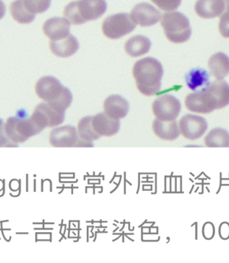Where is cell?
<instances>
[{"label":"cell","mask_w":229,"mask_h":263,"mask_svg":"<svg viewBox=\"0 0 229 263\" xmlns=\"http://www.w3.org/2000/svg\"><path fill=\"white\" fill-rule=\"evenodd\" d=\"M133 75L138 90L145 96H153L160 91L164 69L157 59L147 57L136 62Z\"/></svg>","instance_id":"cell-1"},{"label":"cell","mask_w":229,"mask_h":263,"mask_svg":"<svg viewBox=\"0 0 229 263\" xmlns=\"http://www.w3.org/2000/svg\"><path fill=\"white\" fill-rule=\"evenodd\" d=\"M35 91L40 99L61 111L65 112L72 102V92L53 77L40 79L35 86Z\"/></svg>","instance_id":"cell-2"},{"label":"cell","mask_w":229,"mask_h":263,"mask_svg":"<svg viewBox=\"0 0 229 263\" xmlns=\"http://www.w3.org/2000/svg\"><path fill=\"white\" fill-rule=\"evenodd\" d=\"M107 9L105 0H78L66 6L64 15L72 25H81L100 18Z\"/></svg>","instance_id":"cell-3"},{"label":"cell","mask_w":229,"mask_h":263,"mask_svg":"<svg viewBox=\"0 0 229 263\" xmlns=\"http://www.w3.org/2000/svg\"><path fill=\"white\" fill-rule=\"evenodd\" d=\"M161 25L168 41L175 44L186 43L190 39V22L186 15L180 12L166 13L161 19Z\"/></svg>","instance_id":"cell-4"},{"label":"cell","mask_w":229,"mask_h":263,"mask_svg":"<svg viewBox=\"0 0 229 263\" xmlns=\"http://www.w3.org/2000/svg\"><path fill=\"white\" fill-rule=\"evenodd\" d=\"M136 26L131 15L127 13H120L110 15L105 18L103 22L102 30L108 39L118 40L133 32Z\"/></svg>","instance_id":"cell-5"},{"label":"cell","mask_w":229,"mask_h":263,"mask_svg":"<svg viewBox=\"0 0 229 263\" xmlns=\"http://www.w3.org/2000/svg\"><path fill=\"white\" fill-rule=\"evenodd\" d=\"M4 129L8 139L14 142H24L41 132L31 117L29 119L10 117Z\"/></svg>","instance_id":"cell-6"},{"label":"cell","mask_w":229,"mask_h":263,"mask_svg":"<svg viewBox=\"0 0 229 263\" xmlns=\"http://www.w3.org/2000/svg\"><path fill=\"white\" fill-rule=\"evenodd\" d=\"M202 95L204 102L212 112L229 105V85L226 81H213L202 90Z\"/></svg>","instance_id":"cell-7"},{"label":"cell","mask_w":229,"mask_h":263,"mask_svg":"<svg viewBox=\"0 0 229 263\" xmlns=\"http://www.w3.org/2000/svg\"><path fill=\"white\" fill-rule=\"evenodd\" d=\"M152 110L156 119L160 121H175L181 110V104L173 95H164L154 101Z\"/></svg>","instance_id":"cell-8"},{"label":"cell","mask_w":229,"mask_h":263,"mask_svg":"<svg viewBox=\"0 0 229 263\" xmlns=\"http://www.w3.org/2000/svg\"><path fill=\"white\" fill-rule=\"evenodd\" d=\"M180 134L188 140L201 138L208 129V123L204 117L195 115H186L179 121Z\"/></svg>","instance_id":"cell-9"},{"label":"cell","mask_w":229,"mask_h":263,"mask_svg":"<svg viewBox=\"0 0 229 263\" xmlns=\"http://www.w3.org/2000/svg\"><path fill=\"white\" fill-rule=\"evenodd\" d=\"M80 137L76 128L67 125L56 128L50 134V143L55 147H78Z\"/></svg>","instance_id":"cell-10"},{"label":"cell","mask_w":229,"mask_h":263,"mask_svg":"<svg viewBox=\"0 0 229 263\" xmlns=\"http://www.w3.org/2000/svg\"><path fill=\"white\" fill-rule=\"evenodd\" d=\"M160 11L151 4L141 3L136 5L131 11V17L136 24L142 27H149L155 25L160 21Z\"/></svg>","instance_id":"cell-11"},{"label":"cell","mask_w":229,"mask_h":263,"mask_svg":"<svg viewBox=\"0 0 229 263\" xmlns=\"http://www.w3.org/2000/svg\"><path fill=\"white\" fill-rule=\"evenodd\" d=\"M70 24L67 19L55 17L44 24V34L52 41L65 39L70 34Z\"/></svg>","instance_id":"cell-12"},{"label":"cell","mask_w":229,"mask_h":263,"mask_svg":"<svg viewBox=\"0 0 229 263\" xmlns=\"http://www.w3.org/2000/svg\"><path fill=\"white\" fill-rule=\"evenodd\" d=\"M94 131L100 137H111L118 134L120 129V120L108 116L105 112H100L92 117Z\"/></svg>","instance_id":"cell-13"},{"label":"cell","mask_w":229,"mask_h":263,"mask_svg":"<svg viewBox=\"0 0 229 263\" xmlns=\"http://www.w3.org/2000/svg\"><path fill=\"white\" fill-rule=\"evenodd\" d=\"M103 108L105 114L111 118L120 120L128 114L129 103L120 95H111L105 99Z\"/></svg>","instance_id":"cell-14"},{"label":"cell","mask_w":229,"mask_h":263,"mask_svg":"<svg viewBox=\"0 0 229 263\" xmlns=\"http://www.w3.org/2000/svg\"><path fill=\"white\" fill-rule=\"evenodd\" d=\"M224 0H198L195 4V12L203 19H213L221 16L224 12Z\"/></svg>","instance_id":"cell-15"},{"label":"cell","mask_w":229,"mask_h":263,"mask_svg":"<svg viewBox=\"0 0 229 263\" xmlns=\"http://www.w3.org/2000/svg\"><path fill=\"white\" fill-rule=\"evenodd\" d=\"M50 49L57 57L68 58L78 51L79 43L76 37L70 34L65 39L50 41Z\"/></svg>","instance_id":"cell-16"},{"label":"cell","mask_w":229,"mask_h":263,"mask_svg":"<svg viewBox=\"0 0 229 263\" xmlns=\"http://www.w3.org/2000/svg\"><path fill=\"white\" fill-rule=\"evenodd\" d=\"M34 111L41 117L46 127H54L62 124L65 121V112L56 109L48 103L39 104Z\"/></svg>","instance_id":"cell-17"},{"label":"cell","mask_w":229,"mask_h":263,"mask_svg":"<svg viewBox=\"0 0 229 263\" xmlns=\"http://www.w3.org/2000/svg\"><path fill=\"white\" fill-rule=\"evenodd\" d=\"M152 129L156 136L164 141H173L179 138L180 132L177 121H162L156 119Z\"/></svg>","instance_id":"cell-18"},{"label":"cell","mask_w":229,"mask_h":263,"mask_svg":"<svg viewBox=\"0 0 229 263\" xmlns=\"http://www.w3.org/2000/svg\"><path fill=\"white\" fill-rule=\"evenodd\" d=\"M186 85L193 91L202 90L210 85V74L206 70L197 68L192 69L185 76Z\"/></svg>","instance_id":"cell-19"},{"label":"cell","mask_w":229,"mask_h":263,"mask_svg":"<svg viewBox=\"0 0 229 263\" xmlns=\"http://www.w3.org/2000/svg\"><path fill=\"white\" fill-rule=\"evenodd\" d=\"M151 41L148 37L138 35L131 37L125 44V51L131 57L143 56L150 50Z\"/></svg>","instance_id":"cell-20"},{"label":"cell","mask_w":229,"mask_h":263,"mask_svg":"<svg viewBox=\"0 0 229 263\" xmlns=\"http://www.w3.org/2000/svg\"><path fill=\"white\" fill-rule=\"evenodd\" d=\"M211 74L218 80H222L229 74V58L222 52L216 53L208 61Z\"/></svg>","instance_id":"cell-21"},{"label":"cell","mask_w":229,"mask_h":263,"mask_svg":"<svg viewBox=\"0 0 229 263\" xmlns=\"http://www.w3.org/2000/svg\"><path fill=\"white\" fill-rule=\"evenodd\" d=\"M10 14L17 23L28 24L32 23L36 14L30 12L24 6L23 0H15L10 6Z\"/></svg>","instance_id":"cell-22"},{"label":"cell","mask_w":229,"mask_h":263,"mask_svg":"<svg viewBox=\"0 0 229 263\" xmlns=\"http://www.w3.org/2000/svg\"><path fill=\"white\" fill-rule=\"evenodd\" d=\"M204 144L208 147H229V133L222 128H215L206 135Z\"/></svg>","instance_id":"cell-23"},{"label":"cell","mask_w":229,"mask_h":263,"mask_svg":"<svg viewBox=\"0 0 229 263\" xmlns=\"http://www.w3.org/2000/svg\"><path fill=\"white\" fill-rule=\"evenodd\" d=\"M92 117H85L81 119L78 123L77 132L79 137L85 141H91L98 140L101 137L99 136L92 128Z\"/></svg>","instance_id":"cell-24"},{"label":"cell","mask_w":229,"mask_h":263,"mask_svg":"<svg viewBox=\"0 0 229 263\" xmlns=\"http://www.w3.org/2000/svg\"><path fill=\"white\" fill-rule=\"evenodd\" d=\"M24 6L33 14H42L50 7L51 0H23Z\"/></svg>","instance_id":"cell-25"},{"label":"cell","mask_w":229,"mask_h":263,"mask_svg":"<svg viewBox=\"0 0 229 263\" xmlns=\"http://www.w3.org/2000/svg\"><path fill=\"white\" fill-rule=\"evenodd\" d=\"M224 12L220 18L219 29L222 37H229V0H224Z\"/></svg>","instance_id":"cell-26"},{"label":"cell","mask_w":229,"mask_h":263,"mask_svg":"<svg viewBox=\"0 0 229 263\" xmlns=\"http://www.w3.org/2000/svg\"><path fill=\"white\" fill-rule=\"evenodd\" d=\"M161 10L173 11L176 10L181 5L182 0H151Z\"/></svg>","instance_id":"cell-27"},{"label":"cell","mask_w":229,"mask_h":263,"mask_svg":"<svg viewBox=\"0 0 229 263\" xmlns=\"http://www.w3.org/2000/svg\"><path fill=\"white\" fill-rule=\"evenodd\" d=\"M202 233L206 240H212L215 235V227L213 222H207L204 223L202 227Z\"/></svg>","instance_id":"cell-28"},{"label":"cell","mask_w":229,"mask_h":263,"mask_svg":"<svg viewBox=\"0 0 229 263\" xmlns=\"http://www.w3.org/2000/svg\"><path fill=\"white\" fill-rule=\"evenodd\" d=\"M219 234L222 240L229 239V223L227 222H222L219 225Z\"/></svg>","instance_id":"cell-29"},{"label":"cell","mask_w":229,"mask_h":263,"mask_svg":"<svg viewBox=\"0 0 229 263\" xmlns=\"http://www.w3.org/2000/svg\"><path fill=\"white\" fill-rule=\"evenodd\" d=\"M8 139L6 134L5 129H4V121L0 119V146L10 145V143Z\"/></svg>","instance_id":"cell-30"},{"label":"cell","mask_w":229,"mask_h":263,"mask_svg":"<svg viewBox=\"0 0 229 263\" xmlns=\"http://www.w3.org/2000/svg\"><path fill=\"white\" fill-rule=\"evenodd\" d=\"M6 12V7L5 4L4 3L2 0H0V21L5 16Z\"/></svg>","instance_id":"cell-31"}]
</instances>
